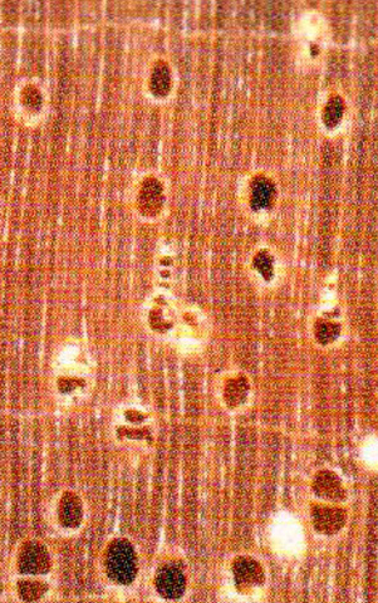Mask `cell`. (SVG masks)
<instances>
[{
	"label": "cell",
	"instance_id": "cell-1",
	"mask_svg": "<svg viewBox=\"0 0 378 603\" xmlns=\"http://www.w3.org/2000/svg\"><path fill=\"white\" fill-rule=\"evenodd\" d=\"M105 575L117 586H130L139 575V557L131 540L115 538L111 540L102 558Z\"/></svg>",
	"mask_w": 378,
	"mask_h": 603
},
{
	"label": "cell",
	"instance_id": "cell-2",
	"mask_svg": "<svg viewBox=\"0 0 378 603\" xmlns=\"http://www.w3.org/2000/svg\"><path fill=\"white\" fill-rule=\"evenodd\" d=\"M86 520V506L82 497L73 489L58 491L48 508V522L57 533H78Z\"/></svg>",
	"mask_w": 378,
	"mask_h": 603
},
{
	"label": "cell",
	"instance_id": "cell-3",
	"mask_svg": "<svg viewBox=\"0 0 378 603\" xmlns=\"http://www.w3.org/2000/svg\"><path fill=\"white\" fill-rule=\"evenodd\" d=\"M18 577H48L53 571V555L48 546L37 538L21 540L15 551Z\"/></svg>",
	"mask_w": 378,
	"mask_h": 603
},
{
	"label": "cell",
	"instance_id": "cell-4",
	"mask_svg": "<svg viewBox=\"0 0 378 603\" xmlns=\"http://www.w3.org/2000/svg\"><path fill=\"white\" fill-rule=\"evenodd\" d=\"M231 573L235 587L241 593H249L266 583V569L252 555H238L231 563Z\"/></svg>",
	"mask_w": 378,
	"mask_h": 603
},
{
	"label": "cell",
	"instance_id": "cell-5",
	"mask_svg": "<svg viewBox=\"0 0 378 603\" xmlns=\"http://www.w3.org/2000/svg\"><path fill=\"white\" fill-rule=\"evenodd\" d=\"M347 511L337 503H315L310 505V520L313 528L323 535H335L344 529L347 523Z\"/></svg>",
	"mask_w": 378,
	"mask_h": 603
},
{
	"label": "cell",
	"instance_id": "cell-6",
	"mask_svg": "<svg viewBox=\"0 0 378 603\" xmlns=\"http://www.w3.org/2000/svg\"><path fill=\"white\" fill-rule=\"evenodd\" d=\"M155 589L165 600H179L186 591V575L180 564L168 562L155 573Z\"/></svg>",
	"mask_w": 378,
	"mask_h": 603
},
{
	"label": "cell",
	"instance_id": "cell-7",
	"mask_svg": "<svg viewBox=\"0 0 378 603\" xmlns=\"http://www.w3.org/2000/svg\"><path fill=\"white\" fill-rule=\"evenodd\" d=\"M312 491L318 498L329 503H341L347 499L344 482L333 470H318L312 480Z\"/></svg>",
	"mask_w": 378,
	"mask_h": 603
},
{
	"label": "cell",
	"instance_id": "cell-8",
	"mask_svg": "<svg viewBox=\"0 0 378 603\" xmlns=\"http://www.w3.org/2000/svg\"><path fill=\"white\" fill-rule=\"evenodd\" d=\"M14 595L21 602H39L50 595V584L47 577H18L15 578Z\"/></svg>",
	"mask_w": 378,
	"mask_h": 603
},
{
	"label": "cell",
	"instance_id": "cell-9",
	"mask_svg": "<svg viewBox=\"0 0 378 603\" xmlns=\"http://www.w3.org/2000/svg\"><path fill=\"white\" fill-rule=\"evenodd\" d=\"M163 189L159 180L154 177L146 179L141 186L139 194L140 212L148 218H154L160 214L163 206Z\"/></svg>",
	"mask_w": 378,
	"mask_h": 603
},
{
	"label": "cell",
	"instance_id": "cell-10",
	"mask_svg": "<svg viewBox=\"0 0 378 603\" xmlns=\"http://www.w3.org/2000/svg\"><path fill=\"white\" fill-rule=\"evenodd\" d=\"M250 208L254 211L266 210L272 206L275 199V185L266 176H257L252 181Z\"/></svg>",
	"mask_w": 378,
	"mask_h": 603
},
{
	"label": "cell",
	"instance_id": "cell-11",
	"mask_svg": "<svg viewBox=\"0 0 378 603\" xmlns=\"http://www.w3.org/2000/svg\"><path fill=\"white\" fill-rule=\"evenodd\" d=\"M172 88V76L168 64L159 61L155 64L150 78V91L156 99H165Z\"/></svg>",
	"mask_w": 378,
	"mask_h": 603
},
{
	"label": "cell",
	"instance_id": "cell-12",
	"mask_svg": "<svg viewBox=\"0 0 378 603\" xmlns=\"http://www.w3.org/2000/svg\"><path fill=\"white\" fill-rule=\"evenodd\" d=\"M249 382L246 376L238 375L237 377L229 379L224 388V400L230 408L240 406L246 402L249 393Z\"/></svg>",
	"mask_w": 378,
	"mask_h": 603
},
{
	"label": "cell",
	"instance_id": "cell-13",
	"mask_svg": "<svg viewBox=\"0 0 378 603\" xmlns=\"http://www.w3.org/2000/svg\"><path fill=\"white\" fill-rule=\"evenodd\" d=\"M346 105L341 96H333L328 99L323 110V123L328 130L336 128L344 119Z\"/></svg>",
	"mask_w": 378,
	"mask_h": 603
},
{
	"label": "cell",
	"instance_id": "cell-14",
	"mask_svg": "<svg viewBox=\"0 0 378 603\" xmlns=\"http://www.w3.org/2000/svg\"><path fill=\"white\" fill-rule=\"evenodd\" d=\"M341 333V324L321 318L315 324V336L319 344H328L336 341Z\"/></svg>",
	"mask_w": 378,
	"mask_h": 603
},
{
	"label": "cell",
	"instance_id": "cell-15",
	"mask_svg": "<svg viewBox=\"0 0 378 603\" xmlns=\"http://www.w3.org/2000/svg\"><path fill=\"white\" fill-rule=\"evenodd\" d=\"M252 266L266 281L273 279L274 258L268 250H260L252 260Z\"/></svg>",
	"mask_w": 378,
	"mask_h": 603
}]
</instances>
